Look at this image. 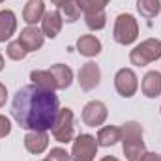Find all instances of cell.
<instances>
[{
  "label": "cell",
  "mask_w": 161,
  "mask_h": 161,
  "mask_svg": "<svg viewBox=\"0 0 161 161\" xmlns=\"http://www.w3.org/2000/svg\"><path fill=\"white\" fill-rule=\"evenodd\" d=\"M62 25H64V19H62V13L60 11H49L43 15L41 19V32L45 38H56L62 30Z\"/></svg>",
  "instance_id": "8fae6325"
},
{
  "label": "cell",
  "mask_w": 161,
  "mask_h": 161,
  "mask_svg": "<svg viewBox=\"0 0 161 161\" xmlns=\"http://www.w3.org/2000/svg\"><path fill=\"white\" fill-rule=\"evenodd\" d=\"M53 129V137L54 141L58 142H71L73 141V111L71 109H60L58 111V116H56V122L54 125L51 127Z\"/></svg>",
  "instance_id": "5b68a950"
},
{
  "label": "cell",
  "mask_w": 161,
  "mask_h": 161,
  "mask_svg": "<svg viewBox=\"0 0 161 161\" xmlns=\"http://www.w3.org/2000/svg\"><path fill=\"white\" fill-rule=\"evenodd\" d=\"M114 88H116V92L120 94L122 97H131V96H135V92H137V88H139V79H137L135 71L129 69V68L118 69L116 75H114Z\"/></svg>",
  "instance_id": "52a82bcc"
},
{
  "label": "cell",
  "mask_w": 161,
  "mask_h": 161,
  "mask_svg": "<svg viewBox=\"0 0 161 161\" xmlns=\"http://www.w3.org/2000/svg\"><path fill=\"white\" fill-rule=\"evenodd\" d=\"M137 11L144 19H154L161 11V2L159 0H137Z\"/></svg>",
  "instance_id": "ffe728a7"
},
{
  "label": "cell",
  "mask_w": 161,
  "mask_h": 161,
  "mask_svg": "<svg viewBox=\"0 0 161 161\" xmlns=\"http://www.w3.org/2000/svg\"><path fill=\"white\" fill-rule=\"evenodd\" d=\"M161 58V40L150 38L139 43L131 53H129V60L133 66H148L156 60Z\"/></svg>",
  "instance_id": "3957f363"
},
{
  "label": "cell",
  "mask_w": 161,
  "mask_h": 161,
  "mask_svg": "<svg viewBox=\"0 0 161 161\" xmlns=\"http://www.w3.org/2000/svg\"><path fill=\"white\" fill-rule=\"evenodd\" d=\"M6 97H8V90H6V86L0 82V107L6 103Z\"/></svg>",
  "instance_id": "83f0119b"
},
{
  "label": "cell",
  "mask_w": 161,
  "mask_h": 161,
  "mask_svg": "<svg viewBox=\"0 0 161 161\" xmlns=\"http://www.w3.org/2000/svg\"><path fill=\"white\" fill-rule=\"evenodd\" d=\"M141 88H142V94L146 97H158V96H161V73L159 71H148L142 77Z\"/></svg>",
  "instance_id": "9a60e30c"
},
{
  "label": "cell",
  "mask_w": 161,
  "mask_h": 161,
  "mask_svg": "<svg viewBox=\"0 0 161 161\" xmlns=\"http://www.w3.org/2000/svg\"><path fill=\"white\" fill-rule=\"evenodd\" d=\"M113 36L120 45H131L139 36V23L131 13H120L114 21Z\"/></svg>",
  "instance_id": "277c9868"
},
{
  "label": "cell",
  "mask_w": 161,
  "mask_h": 161,
  "mask_svg": "<svg viewBox=\"0 0 161 161\" xmlns=\"http://www.w3.org/2000/svg\"><path fill=\"white\" fill-rule=\"evenodd\" d=\"M49 71L53 73V77L56 80V88L58 90L69 88V84L73 80V71H71L69 66H66V64H54V66H51Z\"/></svg>",
  "instance_id": "e0dca14e"
},
{
  "label": "cell",
  "mask_w": 161,
  "mask_h": 161,
  "mask_svg": "<svg viewBox=\"0 0 161 161\" xmlns=\"http://www.w3.org/2000/svg\"><path fill=\"white\" fill-rule=\"evenodd\" d=\"M84 21H86V26L90 30H103L105 25H107V15H105V11L84 13Z\"/></svg>",
  "instance_id": "7402d4cb"
},
{
  "label": "cell",
  "mask_w": 161,
  "mask_h": 161,
  "mask_svg": "<svg viewBox=\"0 0 161 161\" xmlns=\"http://www.w3.org/2000/svg\"><path fill=\"white\" fill-rule=\"evenodd\" d=\"M107 114L109 111L103 101H88L82 109V122L88 127H97L107 120Z\"/></svg>",
  "instance_id": "ba28073f"
},
{
  "label": "cell",
  "mask_w": 161,
  "mask_h": 161,
  "mask_svg": "<svg viewBox=\"0 0 161 161\" xmlns=\"http://www.w3.org/2000/svg\"><path fill=\"white\" fill-rule=\"evenodd\" d=\"M17 28V17L11 9H2L0 11V43L9 40L15 34Z\"/></svg>",
  "instance_id": "5bb4252c"
},
{
  "label": "cell",
  "mask_w": 161,
  "mask_h": 161,
  "mask_svg": "<svg viewBox=\"0 0 161 161\" xmlns=\"http://www.w3.org/2000/svg\"><path fill=\"white\" fill-rule=\"evenodd\" d=\"M80 6L77 0H66L62 6H60V13H62V19L66 23H75L80 17Z\"/></svg>",
  "instance_id": "44dd1931"
},
{
  "label": "cell",
  "mask_w": 161,
  "mask_h": 161,
  "mask_svg": "<svg viewBox=\"0 0 161 161\" xmlns=\"http://www.w3.org/2000/svg\"><path fill=\"white\" fill-rule=\"evenodd\" d=\"M77 2L84 13H97V11H105V6L111 0H77Z\"/></svg>",
  "instance_id": "603a6c76"
},
{
  "label": "cell",
  "mask_w": 161,
  "mask_h": 161,
  "mask_svg": "<svg viewBox=\"0 0 161 161\" xmlns=\"http://www.w3.org/2000/svg\"><path fill=\"white\" fill-rule=\"evenodd\" d=\"M6 53H8V58H11V60H23V58L28 54V51L23 47V43H21L19 40H17V41H11V43L8 45Z\"/></svg>",
  "instance_id": "cb8c5ba5"
},
{
  "label": "cell",
  "mask_w": 161,
  "mask_h": 161,
  "mask_svg": "<svg viewBox=\"0 0 161 161\" xmlns=\"http://www.w3.org/2000/svg\"><path fill=\"white\" fill-rule=\"evenodd\" d=\"M19 41L23 43V47L32 53V51H38L43 47V41H45V36L38 26H26L21 30V36H19Z\"/></svg>",
  "instance_id": "30bf717a"
},
{
  "label": "cell",
  "mask_w": 161,
  "mask_h": 161,
  "mask_svg": "<svg viewBox=\"0 0 161 161\" xmlns=\"http://www.w3.org/2000/svg\"><path fill=\"white\" fill-rule=\"evenodd\" d=\"M77 51H79L82 56H97L101 53V41L97 40L96 36L92 34H86V36H80L77 40Z\"/></svg>",
  "instance_id": "2e32d148"
},
{
  "label": "cell",
  "mask_w": 161,
  "mask_h": 161,
  "mask_svg": "<svg viewBox=\"0 0 161 161\" xmlns=\"http://www.w3.org/2000/svg\"><path fill=\"white\" fill-rule=\"evenodd\" d=\"M9 131H11V122L8 120L6 116L0 114V139L6 137V135H9Z\"/></svg>",
  "instance_id": "484cf974"
},
{
  "label": "cell",
  "mask_w": 161,
  "mask_h": 161,
  "mask_svg": "<svg viewBox=\"0 0 161 161\" xmlns=\"http://www.w3.org/2000/svg\"><path fill=\"white\" fill-rule=\"evenodd\" d=\"M45 15V4L43 0H28L25 4V9H23V19L25 23H28V26H34L38 25Z\"/></svg>",
  "instance_id": "4fadbf2b"
},
{
  "label": "cell",
  "mask_w": 161,
  "mask_h": 161,
  "mask_svg": "<svg viewBox=\"0 0 161 161\" xmlns=\"http://www.w3.org/2000/svg\"><path fill=\"white\" fill-rule=\"evenodd\" d=\"M60 111L58 96L36 84L23 86L15 92L11 101V116L28 131H47L54 125Z\"/></svg>",
  "instance_id": "6da1fadb"
},
{
  "label": "cell",
  "mask_w": 161,
  "mask_h": 161,
  "mask_svg": "<svg viewBox=\"0 0 161 161\" xmlns=\"http://www.w3.org/2000/svg\"><path fill=\"white\" fill-rule=\"evenodd\" d=\"M141 161H161V156L159 154H156V152H146Z\"/></svg>",
  "instance_id": "4316f807"
},
{
  "label": "cell",
  "mask_w": 161,
  "mask_h": 161,
  "mask_svg": "<svg viewBox=\"0 0 161 161\" xmlns=\"http://www.w3.org/2000/svg\"><path fill=\"white\" fill-rule=\"evenodd\" d=\"M49 161H71V154H68L64 148H51L49 156H47Z\"/></svg>",
  "instance_id": "d4e9b609"
},
{
  "label": "cell",
  "mask_w": 161,
  "mask_h": 161,
  "mask_svg": "<svg viewBox=\"0 0 161 161\" xmlns=\"http://www.w3.org/2000/svg\"><path fill=\"white\" fill-rule=\"evenodd\" d=\"M159 111H161V109H159Z\"/></svg>",
  "instance_id": "836d02e7"
},
{
  "label": "cell",
  "mask_w": 161,
  "mask_h": 161,
  "mask_svg": "<svg viewBox=\"0 0 161 161\" xmlns=\"http://www.w3.org/2000/svg\"><path fill=\"white\" fill-rule=\"evenodd\" d=\"M51 2H53V4H54V6H58V8H60V6H62V4H64V2H66V0H51Z\"/></svg>",
  "instance_id": "f546056e"
},
{
  "label": "cell",
  "mask_w": 161,
  "mask_h": 161,
  "mask_svg": "<svg viewBox=\"0 0 161 161\" xmlns=\"http://www.w3.org/2000/svg\"><path fill=\"white\" fill-rule=\"evenodd\" d=\"M30 80H32V84L40 86L43 90H51V92L58 90V88H56V80H54L53 73H51L49 69H34V71L30 73Z\"/></svg>",
  "instance_id": "ac0fdd59"
},
{
  "label": "cell",
  "mask_w": 161,
  "mask_h": 161,
  "mask_svg": "<svg viewBox=\"0 0 161 161\" xmlns=\"http://www.w3.org/2000/svg\"><path fill=\"white\" fill-rule=\"evenodd\" d=\"M43 161H49V159H43Z\"/></svg>",
  "instance_id": "d6a6232c"
},
{
  "label": "cell",
  "mask_w": 161,
  "mask_h": 161,
  "mask_svg": "<svg viewBox=\"0 0 161 161\" xmlns=\"http://www.w3.org/2000/svg\"><path fill=\"white\" fill-rule=\"evenodd\" d=\"M96 154H97L96 137L82 133L73 141V148H71V159L73 161H94Z\"/></svg>",
  "instance_id": "8992f818"
},
{
  "label": "cell",
  "mask_w": 161,
  "mask_h": 161,
  "mask_svg": "<svg viewBox=\"0 0 161 161\" xmlns=\"http://www.w3.org/2000/svg\"><path fill=\"white\" fill-rule=\"evenodd\" d=\"M120 137H122L120 127H116V125H105V127L99 129L96 141H97V146H113V144H116L120 141Z\"/></svg>",
  "instance_id": "d6986e66"
},
{
  "label": "cell",
  "mask_w": 161,
  "mask_h": 161,
  "mask_svg": "<svg viewBox=\"0 0 161 161\" xmlns=\"http://www.w3.org/2000/svg\"><path fill=\"white\" fill-rule=\"evenodd\" d=\"M2 2H4V0H0V4H2Z\"/></svg>",
  "instance_id": "1f68e13d"
},
{
  "label": "cell",
  "mask_w": 161,
  "mask_h": 161,
  "mask_svg": "<svg viewBox=\"0 0 161 161\" xmlns=\"http://www.w3.org/2000/svg\"><path fill=\"white\" fill-rule=\"evenodd\" d=\"M49 146V135L47 131H28L25 135V148L30 154H41Z\"/></svg>",
  "instance_id": "7c38bea8"
},
{
  "label": "cell",
  "mask_w": 161,
  "mask_h": 161,
  "mask_svg": "<svg viewBox=\"0 0 161 161\" xmlns=\"http://www.w3.org/2000/svg\"><path fill=\"white\" fill-rule=\"evenodd\" d=\"M77 79H79V84H80V88H82L84 92L94 90V88L99 84V80H101L99 66H97V64H94V62H86V64L79 69Z\"/></svg>",
  "instance_id": "9c48e42d"
},
{
  "label": "cell",
  "mask_w": 161,
  "mask_h": 161,
  "mask_svg": "<svg viewBox=\"0 0 161 161\" xmlns=\"http://www.w3.org/2000/svg\"><path fill=\"white\" fill-rule=\"evenodd\" d=\"M122 148L127 161H141L146 154V146L142 141V125L139 122H125L120 127Z\"/></svg>",
  "instance_id": "7a4b0ae2"
},
{
  "label": "cell",
  "mask_w": 161,
  "mask_h": 161,
  "mask_svg": "<svg viewBox=\"0 0 161 161\" xmlns=\"http://www.w3.org/2000/svg\"><path fill=\"white\" fill-rule=\"evenodd\" d=\"M101 161H118V159H116L114 156H105V158H103Z\"/></svg>",
  "instance_id": "f1b7e54d"
},
{
  "label": "cell",
  "mask_w": 161,
  "mask_h": 161,
  "mask_svg": "<svg viewBox=\"0 0 161 161\" xmlns=\"http://www.w3.org/2000/svg\"><path fill=\"white\" fill-rule=\"evenodd\" d=\"M4 69V58H2V54H0V71Z\"/></svg>",
  "instance_id": "4dcf8cb0"
}]
</instances>
